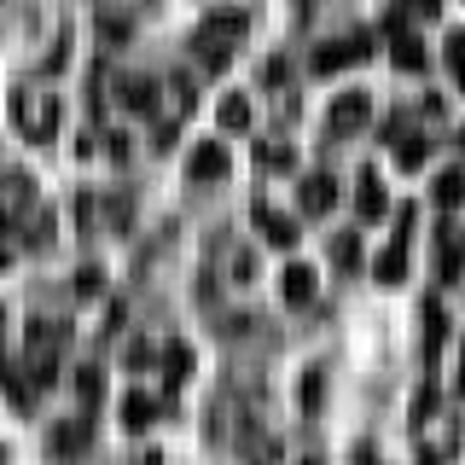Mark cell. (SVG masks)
I'll list each match as a JSON object with an SVG mask.
<instances>
[{
	"mask_svg": "<svg viewBox=\"0 0 465 465\" xmlns=\"http://www.w3.org/2000/svg\"><path fill=\"white\" fill-rule=\"evenodd\" d=\"M222 123H227V128H251V111H244V99H227V105H222Z\"/></svg>",
	"mask_w": 465,
	"mask_h": 465,
	"instance_id": "cell-15",
	"label": "cell"
},
{
	"mask_svg": "<svg viewBox=\"0 0 465 465\" xmlns=\"http://www.w3.org/2000/svg\"><path fill=\"white\" fill-rule=\"evenodd\" d=\"M123 413H128V425H145V419H152V401H145V396H128V407H123Z\"/></svg>",
	"mask_w": 465,
	"mask_h": 465,
	"instance_id": "cell-16",
	"label": "cell"
},
{
	"mask_svg": "<svg viewBox=\"0 0 465 465\" xmlns=\"http://www.w3.org/2000/svg\"><path fill=\"white\" fill-rule=\"evenodd\" d=\"M355 256H361L355 251V232H343V239H338V262H343V268H355Z\"/></svg>",
	"mask_w": 465,
	"mask_h": 465,
	"instance_id": "cell-18",
	"label": "cell"
},
{
	"mask_svg": "<svg viewBox=\"0 0 465 465\" xmlns=\"http://www.w3.org/2000/svg\"><path fill=\"white\" fill-rule=\"evenodd\" d=\"M372 41L367 35H343V41H326V47L314 53V70H343V64H355V58H367Z\"/></svg>",
	"mask_w": 465,
	"mask_h": 465,
	"instance_id": "cell-2",
	"label": "cell"
},
{
	"mask_svg": "<svg viewBox=\"0 0 465 465\" xmlns=\"http://www.w3.org/2000/svg\"><path fill=\"white\" fill-rule=\"evenodd\" d=\"M227 169V152H215V145H203V152L193 157V181H210V174Z\"/></svg>",
	"mask_w": 465,
	"mask_h": 465,
	"instance_id": "cell-10",
	"label": "cell"
},
{
	"mask_svg": "<svg viewBox=\"0 0 465 465\" xmlns=\"http://www.w3.org/2000/svg\"><path fill=\"white\" fill-rule=\"evenodd\" d=\"M367 116H372V99L367 94H343L338 105L326 111V128H331V134H349V128H361Z\"/></svg>",
	"mask_w": 465,
	"mask_h": 465,
	"instance_id": "cell-3",
	"label": "cell"
},
{
	"mask_svg": "<svg viewBox=\"0 0 465 465\" xmlns=\"http://www.w3.org/2000/svg\"><path fill=\"white\" fill-rule=\"evenodd\" d=\"M338 203V186H331V174H314V181H302V210H331Z\"/></svg>",
	"mask_w": 465,
	"mask_h": 465,
	"instance_id": "cell-6",
	"label": "cell"
},
{
	"mask_svg": "<svg viewBox=\"0 0 465 465\" xmlns=\"http://www.w3.org/2000/svg\"><path fill=\"white\" fill-rule=\"evenodd\" d=\"M239 29H244L239 18H210V24L193 35V53L203 58V64H222V58L232 53V41H239Z\"/></svg>",
	"mask_w": 465,
	"mask_h": 465,
	"instance_id": "cell-1",
	"label": "cell"
},
{
	"mask_svg": "<svg viewBox=\"0 0 465 465\" xmlns=\"http://www.w3.org/2000/svg\"><path fill=\"white\" fill-rule=\"evenodd\" d=\"M18 123H24V134L47 140L53 128H58V111H53V99H47V105H41L35 94H24V99H18Z\"/></svg>",
	"mask_w": 465,
	"mask_h": 465,
	"instance_id": "cell-4",
	"label": "cell"
},
{
	"mask_svg": "<svg viewBox=\"0 0 465 465\" xmlns=\"http://www.w3.org/2000/svg\"><path fill=\"white\" fill-rule=\"evenodd\" d=\"M448 64H454V76L465 82V35H454V41H448Z\"/></svg>",
	"mask_w": 465,
	"mask_h": 465,
	"instance_id": "cell-17",
	"label": "cell"
},
{
	"mask_svg": "<svg viewBox=\"0 0 465 465\" xmlns=\"http://www.w3.org/2000/svg\"><path fill=\"white\" fill-rule=\"evenodd\" d=\"M302 407H320V372H309V384H302Z\"/></svg>",
	"mask_w": 465,
	"mask_h": 465,
	"instance_id": "cell-19",
	"label": "cell"
},
{
	"mask_svg": "<svg viewBox=\"0 0 465 465\" xmlns=\"http://www.w3.org/2000/svg\"><path fill=\"white\" fill-rule=\"evenodd\" d=\"M407 6H413L419 18H436V12H442V0H407Z\"/></svg>",
	"mask_w": 465,
	"mask_h": 465,
	"instance_id": "cell-20",
	"label": "cell"
},
{
	"mask_svg": "<svg viewBox=\"0 0 465 465\" xmlns=\"http://www.w3.org/2000/svg\"><path fill=\"white\" fill-rule=\"evenodd\" d=\"M401 268H407V256H401V239H396L384 256H378V268H372V273H378L384 285H396V280H401Z\"/></svg>",
	"mask_w": 465,
	"mask_h": 465,
	"instance_id": "cell-8",
	"label": "cell"
},
{
	"mask_svg": "<svg viewBox=\"0 0 465 465\" xmlns=\"http://www.w3.org/2000/svg\"><path fill=\"white\" fill-rule=\"evenodd\" d=\"M285 297H291V302H309V297H314V273H309V268H291V273H285Z\"/></svg>",
	"mask_w": 465,
	"mask_h": 465,
	"instance_id": "cell-11",
	"label": "cell"
},
{
	"mask_svg": "<svg viewBox=\"0 0 465 465\" xmlns=\"http://www.w3.org/2000/svg\"><path fill=\"white\" fill-rule=\"evenodd\" d=\"M262 227H268V239H273V244H297V227H291V222H280L273 210H262Z\"/></svg>",
	"mask_w": 465,
	"mask_h": 465,
	"instance_id": "cell-13",
	"label": "cell"
},
{
	"mask_svg": "<svg viewBox=\"0 0 465 465\" xmlns=\"http://www.w3.org/2000/svg\"><path fill=\"white\" fill-rule=\"evenodd\" d=\"M436 268H442V280H460V268H465V244H442V262H436Z\"/></svg>",
	"mask_w": 465,
	"mask_h": 465,
	"instance_id": "cell-14",
	"label": "cell"
},
{
	"mask_svg": "<svg viewBox=\"0 0 465 465\" xmlns=\"http://www.w3.org/2000/svg\"><path fill=\"white\" fill-rule=\"evenodd\" d=\"M396 163H401V169H419V163H425V140L407 134V140L396 145Z\"/></svg>",
	"mask_w": 465,
	"mask_h": 465,
	"instance_id": "cell-12",
	"label": "cell"
},
{
	"mask_svg": "<svg viewBox=\"0 0 465 465\" xmlns=\"http://www.w3.org/2000/svg\"><path fill=\"white\" fill-rule=\"evenodd\" d=\"M460 390H465V367H460Z\"/></svg>",
	"mask_w": 465,
	"mask_h": 465,
	"instance_id": "cell-21",
	"label": "cell"
},
{
	"mask_svg": "<svg viewBox=\"0 0 465 465\" xmlns=\"http://www.w3.org/2000/svg\"><path fill=\"white\" fill-rule=\"evenodd\" d=\"M390 41H396V64L401 70H425V47H419V35H407L401 18L390 24Z\"/></svg>",
	"mask_w": 465,
	"mask_h": 465,
	"instance_id": "cell-5",
	"label": "cell"
},
{
	"mask_svg": "<svg viewBox=\"0 0 465 465\" xmlns=\"http://www.w3.org/2000/svg\"><path fill=\"white\" fill-rule=\"evenodd\" d=\"M460 198H465V174H460V169H448L442 181H436V203H442V210H454Z\"/></svg>",
	"mask_w": 465,
	"mask_h": 465,
	"instance_id": "cell-9",
	"label": "cell"
},
{
	"mask_svg": "<svg viewBox=\"0 0 465 465\" xmlns=\"http://www.w3.org/2000/svg\"><path fill=\"white\" fill-rule=\"evenodd\" d=\"M355 203H361V215H384V210H390V198H384V181H378L372 169L361 174V198H355Z\"/></svg>",
	"mask_w": 465,
	"mask_h": 465,
	"instance_id": "cell-7",
	"label": "cell"
}]
</instances>
